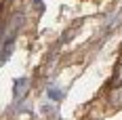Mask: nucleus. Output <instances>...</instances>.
<instances>
[{"label": "nucleus", "mask_w": 122, "mask_h": 120, "mask_svg": "<svg viewBox=\"0 0 122 120\" xmlns=\"http://www.w3.org/2000/svg\"><path fill=\"white\" fill-rule=\"evenodd\" d=\"M27 91H30V80H27V78H17V80H15V86H13L15 99L21 101V99L27 95Z\"/></svg>", "instance_id": "nucleus-1"}, {"label": "nucleus", "mask_w": 122, "mask_h": 120, "mask_svg": "<svg viewBox=\"0 0 122 120\" xmlns=\"http://www.w3.org/2000/svg\"><path fill=\"white\" fill-rule=\"evenodd\" d=\"M13 48H15V34H11V36L6 34V36H4V42H2V63L9 61Z\"/></svg>", "instance_id": "nucleus-2"}, {"label": "nucleus", "mask_w": 122, "mask_h": 120, "mask_svg": "<svg viewBox=\"0 0 122 120\" xmlns=\"http://www.w3.org/2000/svg\"><path fill=\"white\" fill-rule=\"evenodd\" d=\"M46 95H49V99H53V101H59L61 97H63V91L57 89V86H51L49 91H46Z\"/></svg>", "instance_id": "nucleus-3"}, {"label": "nucleus", "mask_w": 122, "mask_h": 120, "mask_svg": "<svg viewBox=\"0 0 122 120\" xmlns=\"http://www.w3.org/2000/svg\"><path fill=\"white\" fill-rule=\"evenodd\" d=\"M120 84H122V63L118 65V72L114 76V86H120Z\"/></svg>", "instance_id": "nucleus-4"}]
</instances>
